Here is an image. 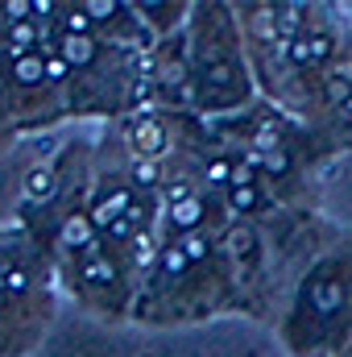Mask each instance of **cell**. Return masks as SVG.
I'll use <instances>...</instances> for the list:
<instances>
[{"mask_svg": "<svg viewBox=\"0 0 352 357\" xmlns=\"http://www.w3.org/2000/svg\"><path fill=\"white\" fill-rule=\"evenodd\" d=\"M323 59H332V33H311V38H303V42L290 46V63L294 67L323 63Z\"/></svg>", "mask_w": 352, "mask_h": 357, "instance_id": "obj_1", "label": "cell"}, {"mask_svg": "<svg viewBox=\"0 0 352 357\" xmlns=\"http://www.w3.org/2000/svg\"><path fill=\"white\" fill-rule=\"evenodd\" d=\"M340 303H344V282H340V278H323V282L311 287V307H315L319 316H336Z\"/></svg>", "mask_w": 352, "mask_h": 357, "instance_id": "obj_2", "label": "cell"}, {"mask_svg": "<svg viewBox=\"0 0 352 357\" xmlns=\"http://www.w3.org/2000/svg\"><path fill=\"white\" fill-rule=\"evenodd\" d=\"M13 79H17L21 88L46 84V59H42V54H21V59H13Z\"/></svg>", "mask_w": 352, "mask_h": 357, "instance_id": "obj_3", "label": "cell"}, {"mask_svg": "<svg viewBox=\"0 0 352 357\" xmlns=\"http://www.w3.org/2000/svg\"><path fill=\"white\" fill-rule=\"evenodd\" d=\"M170 225H175L182 237H186V233H195V229L203 225V199H195V195H191V199L175 204V208H170Z\"/></svg>", "mask_w": 352, "mask_h": 357, "instance_id": "obj_4", "label": "cell"}, {"mask_svg": "<svg viewBox=\"0 0 352 357\" xmlns=\"http://www.w3.org/2000/svg\"><path fill=\"white\" fill-rule=\"evenodd\" d=\"M63 59L71 67H88L91 59H95V42L91 38H63Z\"/></svg>", "mask_w": 352, "mask_h": 357, "instance_id": "obj_5", "label": "cell"}, {"mask_svg": "<svg viewBox=\"0 0 352 357\" xmlns=\"http://www.w3.org/2000/svg\"><path fill=\"white\" fill-rule=\"evenodd\" d=\"M162 142H166V133H162L158 121H141L137 125V150L141 154H162Z\"/></svg>", "mask_w": 352, "mask_h": 357, "instance_id": "obj_6", "label": "cell"}, {"mask_svg": "<svg viewBox=\"0 0 352 357\" xmlns=\"http://www.w3.org/2000/svg\"><path fill=\"white\" fill-rule=\"evenodd\" d=\"M83 278H88V282H99V287H108V282H116V270L108 266V262H104V258H99V254H83Z\"/></svg>", "mask_w": 352, "mask_h": 357, "instance_id": "obj_7", "label": "cell"}, {"mask_svg": "<svg viewBox=\"0 0 352 357\" xmlns=\"http://www.w3.org/2000/svg\"><path fill=\"white\" fill-rule=\"evenodd\" d=\"M303 13H307L303 4H282V8H278V33H282V38H294V33L303 29Z\"/></svg>", "mask_w": 352, "mask_h": 357, "instance_id": "obj_8", "label": "cell"}, {"mask_svg": "<svg viewBox=\"0 0 352 357\" xmlns=\"http://www.w3.org/2000/svg\"><path fill=\"white\" fill-rule=\"evenodd\" d=\"M224 245H228V254H232V258H249V254L257 250V237H253L249 229H232Z\"/></svg>", "mask_w": 352, "mask_h": 357, "instance_id": "obj_9", "label": "cell"}, {"mask_svg": "<svg viewBox=\"0 0 352 357\" xmlns=\"http://www.w3.org/2000/svg\"><path fill=\"white\" fill-rule=\"evenodd\" d=\"M63 25H67V38H91V17H88V8H71V13L63 17Z\"/></svg>", "mask_w": 352, "mask_h": 357, "instance_id": "obj_10", "label": "cell"}, {"mask_svg": "<svg viewBox=\"0 0 352 357\" xmlns=\"http://www.w3.org/2000/svg\"><path fill=\"white\" fill-rule=\"evenodd\" d=\"M178 250L186 254V262H203L211 245H207V237H199V233H186V237L178 241Z\"/></svg>", "mask_w": 352, "mask_h": 357, "instance_id": "obj_11", "label": "cell"}, {"mask_svg": "<svg viewBox=\"0 0 352 357\" xmlns=\"http://www.w3.org/2000/svg\"><path fill=\"white\" fill-rule=\"evenodd\" d=\"M262 204V191L257 187H232V208L237 212H249V208H257Z\"/></svg>", "mask_w": 352, "mask_h": 357, "instance_id": "obj_12", "label": "cell"}, {"mask_svg": "<svg viewBox=\"0 0 352 357\" xmlns=\"http://www.w3.org/2000/svg\"><path fill=\"white\" fill-rule=\"evenodd\" d=\"M0 287H4L8 295H25V291H29V274H25V270H4Z\"/></svg>", "mask_w": 352, "mask_h": 357, "instance_id": "obj_13", "label": "cell"}, {"mask_svg": "<svg viewBox=\"0 0 352 357\" xmlns=\"http://www.w3.org/2000/svg\"><path fill=\"white\" fill-rule=\"evenodd\" d=\"M232 175H237V167H232L228 158H211V162H207V178H211V183L224 187V183H232Z\"/></svg>", "mask_w": 352, "mask_h": 357, "instance_id": "obj_14", "label": "cell"}, {"mask_svg": "<svg viewBox=\"0 0 352 357\" xmlns=\"http://www.w3.org/2000/svg\"><path fill=\"white\" fill-rule=\"evenodd\" d=\"M133 225H137V220L120 212V216H116V220H112V225H108L104 233H108V237H116V241H129V237H133Z\"/></svg>", "mask_w": 352, "mask_h": 357, "instance_id": "obj_15", "label": "cell"}, {"mask_svg": "<svg viewBox=\"0 0 352 357\" xmlns=\"http://www.w3.org/2000/svg\"><path fill=\"white\" fill-rule=\"evenodd\" d=\"M83 8H88L91 21H112V13H120V4H112V0H91Z\"/></svg>", "mask_w": 352, "mask_h": 357, "instance_id": "obj_16", "label": "cell"}, {"mask_svg": "<svg viewBox=\"0 0 352 357\" xmlns=\"http://www.w3.org/2000/svg\"><path fill=\"white\" fill-rule=\"evenodd\" d=\"M203 79H207L211 88H224V84L232 79V67H228V63H211V67L203 71Z\"/></svg>", "mask_w": 352, "mask_h": 357, "instance_id": "obj_17", "label": "cell"}, {"mask_svg": "<svg viewBox=\"0 0 352 357\" xmlns=\"http://www.w3.org/2000/svg\"><path fill=\"white\" fill-rule=\"evenodd\" d=\"M162 266H166V274H182L191 262H186V254H182L178 245H170V250H166V258H162Z\"/></svg>", "mask_w": 352, "mask_h": 357, "instance_id": "obj_18", "label": "cell"}, {"mask_svg": "<svg viewBox=\"0 0 352 357\" xmlns=\"http://www.w3.org/2000/svg\"><path fill=\"white\" fill-rule=\"evenodd\" d=\"M29 195H38V199L50 195V171H33L29 175Z\"/></svg>", "mask_w": 352, "mask_h": 357, "instance_id": "obj_19", "label": "cell"}, {"mask_svg": "<svg viewBox=\"0 0 352 357\" xmlns=\"http://www.w3.org/2000/svg\"><path fill=\"white\" fill-rule=\"evenodd\" d=\"M349 91H352V84H344L340 75H332V79H328V100H332V104H340Z\"/></svg>", "mask_w": 352, "mask_h": 357, "instance_id": "obj_20", "label": "cell"}, {"mask_svg": "<svg viewBox=\"0 0 352 357\" xmlns=\"http://www.w3.org/2000/svg\"><path fill=\"white\" fill-rule=\"evenodd\" d=\"M67 71H71V63H67V59H63V54H58V59H54V54H50V59H46V75H50V79H63V75H67Z\"/></svg>", "mask_w": 352, "mask_h": 357, "instance_id": "obj_21", "label": "cell"}, {"mask_svg": "<svg viewBox=\"0 0 352 357\" xmlns=\"http://www.w3.org/2000/svg\"><path fill=\"white\" fill-rule=\"evenodd\" d=\"M133 178L150 187V183H158V167H154V162H137V167H133Z\"/></svg>", "mask_w": 352, "mask_h": 357, "instance_id": "obj_22", "label": "cell"}, {"mask_svg": "<svg viewBox=\"0 0 352 357\" xmlns=\"http://www.w3.org/2000/svg\"><path fill=\"white\" fill-rule=\"evenodd\" d=\"M262 162L269 167V171H273V175H282V171H286V154H282V150H265Z\"/></svg>", "mask_w": 352, "mask_h": 357, "instance_id": "obj_23", "label": "cell"}, {"mask_svg": "<svg viewBox=\"0 0 352 357\" xmlns=\"http://www.w3.org/2000/svg\"><path fill=\"white\" fill-rule=\"evenodd\" d=\"M83 233H88V225H83V220H71V229H67V237H71V241H79Z\"/></svg>", "mask_w": 352, "mask_h": 357, "instance_id": "obj_24", "label": "cell"}, {"mask_svg": "<svg viewBox=\"0 0 352 357\" xmlns=\"http://www.w3.org/2000/svg\"><path fill=\"white\" fill-rule=\"evenodd\" d=\"M4 295H8V291H4V287H0V307H4Z\"/></svg>", "mask_w": 352, "mask_h": 357, "instance_id": "obj_25", "label": "cell"}]
</instances>
